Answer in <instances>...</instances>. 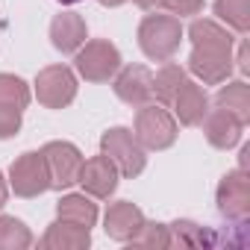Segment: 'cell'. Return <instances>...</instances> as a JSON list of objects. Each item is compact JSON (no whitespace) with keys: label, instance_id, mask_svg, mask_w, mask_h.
Returning a JSON list of instances; mask_svg holds the SVG:
<instances>
[{"label":"cell","instance_id":"cell-1","mask_svg":"<svg viewBox=\"0 0 250 250\" xmlns=\"http://www.w3.org/2000/svg\"><path fill=\"white\" fill-rule=\"evenodd\" d=\"M191 39V56H188V71L203 83V85H221L232 77V33L224 30L212 18H197L188 27Z\"/></svg>","mask_w":250,"mask_h":250},{"label":"cell","instance_id":"cell-2","mask_svg":"<svg viewBox=\"0 0 250 250\" xmlns=\"http://www.w3.org/2000/svg\"><path fill=\"white\" fill-rule=\"evenodd\" d=\"M183 42V24L177 15H147L139 24V47L153 62H168L180 50Z\"/></svg>","mask_w":250,"mask_h":250},{"label":"cell","instance_id":"cell-3","mask_svg":"<svg viewBox=\"0 0 250 250\" xmlns=\"http://www.w3.org/2000/svg\"><path fill=\"white\" fill-rule=\"evenodd\" d=\"M133 136L139 139V145L145 150H168L177 142L180 127H177V118L168 112V106H162V103H145L136 112V130H133Z\"/></svg>","mask_w":250,"mask_h":250},{"label":"cell","instance_id":"cell-4","mask_svg":"<svg viewBox=\"0 0 250 250\" xmlns=\"http://www.w3.org/2000/svg\"><path fill=\"white\" fill-rule=\"evenodd\" d=\"M100 153L106 159H112V165L118 168L121 177L136 180L145 168H147V153L139 145V139L133 136V130L127 127H112L100 136Z\"/></svg>","mask_w":250,"mask_h":250},{"label":"cell","instance_id":"cell-5","mask_svg":"<svg viewBox=\"0 0 250 250\" xmlns=\"http://www.w3.org/2000/svg\"><path fill=\"white\" fill-rule=\"evenodd\" d=\"M121 68V50L109 39H91L74 53V71L85 83H109Z\"/></svg>","mask_w":250,"mask_h":250},{"label":"cell","instance_id":"cell-6","mask_svg":"<svg viewBox=\"0 0 250 250\" xmlns=\"http://www.w3.org/2000/svg\"><path fill=\"white\" fill-rule=\"evenodd\" d=\"M36 100L44 106V109H65L74 103L77 97V71H71L68 65H47L36 74Z\"/></svg>","mask_w":250,"mask_h":250},{"label":"cell","instance_id":"cell-7","mask_svg":"<svg viewBox=\"0 0 250 250\" xmlns=\"http://www.w3.org/2000/svg\"><path fill=\"white\" fill-rule=\"evenodd\" d=\"M218 212L232 224H247L250 218V174L244 168L227 171L215 191Z\"/></svg>","mask_w":250,"mask_h":250},{"label":"cell","instance_id":"cell-8","mask_svg":"<svg viewBox=\"0 0 250 250\" xmlns=\"http://www.w3.org/2000/svg\"><path fill=\"white\" fill-rule=\"evenodd\" d=\"M9 188L18 197H39L50 188V171L42 150H27L9 165Z\"/></svg>","mask_w":250,"mask_h":250},{"label":"cell","instance_id":"cell-9","mask_svg":"<svg viewBox=\"0 0 250 250\" xmlns=\"http://www.w3.org/2000/svg\"><path fill=\"white\" fill-rule=\"evenodd\" d=\"M42 156L47 162L50 171V188H71L80 180V168H83V153L74 142H47L42 147Z\"/></svg>","mask_w":250,"mask_h":250},{"label":"cell","instance_id":"cell-10","mask_svg":"<svg viewBox=\"0 0 250 250\" xmlns=\"http://www.w3.org/2000/svg\"><path fill=\"white\" fill-rule=\"evenodd\" d=\"M112 88L121 103L139 109L153 100V74L145 65H121L112 77Z\"/></svg>","mask_w":250,"mask_h":250},{"label":"cell","instance_id":"cell-11","mask_svg":"<svg viewBox=\"0 0 250 250\" xmlns=\"http://www.w3.org/2000/svg\"><path fill=\"white\" fill-rule=\"evenodd\" d=\"M118 180H121V174H118V168L112 165V159H106V156L100 153V156H91V159L83 162L77 183L83 186V191H85L88 197L109 200V197L115 194V188H118Z\"/></svg>","mask_w":250,"mask_h":250},{"label":"cell","instance_id":"cell-12","mask_svg":"<svg viewBox=\"0 0 250 250\" xmlns=\"http://www.w3.org/2000/svg\"><path fill=\"white\" fill-rule=\"evenodd\" d=\"M171 106H174V115H177V121L183 124V127H200V121L206 118V112L212 106V97L206 94V88L200 83H194V80L186 77L180 83Z\"/></svg>","mask_w":250,"mask_h":250},{"label":"cell","instance_id":"cell-13","mask_svg":"<svg viewBox=\"0 0 250 250\" xmlns=\"http://www.w3.org/2000/svg\"><path fill=\"white\" fill-rule=\"evenodd\" d=\"M145 224V212L130 203V200H115L109 203L106 215H103V229L112 241H121V244H130V238L139 232V227Z\"/></svg>","mask_w":250,"mask_h":250},{"label":"cell","instance_id":"cell-14","mask_svg":"<svg viewBox=\"0 0 250 250\" xmlns=\"http://www.w3.org/2000/svg\"><path fill=\"white\" fill-rule=\"evenodd\" d=\"M200 124H203L206 142H209L215 150H232V147L241 142V133H244V124H241L235 115H229V112H224V109H218V106L209 109Z\"/></svg>","mask_w":250,"mask_h":250},{"label":"cell","instance_id":"cell-15","mask_svg":"<svg viewBox=\"0 0 250 250\" xmlns=\"http://www.w3.org/2000/svg\"><path fill=\"white\" fill-rule=\"evenodd\" d=\"M88 39L85 18L77 12H62L50 21V44L59 53H77Z\"/></svg>","mask_w":250,"mask_h":250},{"label":"cell","instance_id":"cell-16","mask_svg":"<svg viewBox=\"0 0 250 250\" xmlns=\"http://www.w3.org/2000/svg\"><path fill=\"white\" fill-rule=\"evenodd\" d=\"M88 244H91V229L77 227L62 218L53 221L39 241V247H44V250H85Z\"/></svg>","mask_w":250,"mask_h":250},{"label":"cell","instance_id":"cell-17","mask_svg":"<svg viewBox=\"0 0 250 250\" xmlns=\"http://www.w3.org/2000/svg\"><path fill=\"white\" fill-rule=\"evenodd\" d=\"M56 215L62 218V221H71V224H77V227H85V229H91L94 224H97V203L83 191V194H62L59 197V203H56Z\"/></svg>","mask_w":250,"mask_h":250},{"label":"cell","instance_id":"cell-18","mask_svg":"<svg viewBox=\"0 0 250 250\" xmlns=\"http://www.w3.org/2000/svg\"><path fill=\"white\" fill-rule=\"evenodd\" d=\"M212 103L229 115H235L241 124L250 121V85L244 80H232V83H224L218 88V94L212 97Z\"/></svg>","mask_w":250,"mask_h":250},{"label":"cell","instance_id":"cell-19","mask_svg":"<svg viewBox=\"0 0 250 250\" xmlns=\"http://www.w3.org/2000/svg\"><path fill=\"white\" fill-rule=\"evenodd\" d=\"M168 232H171V247H209V244L218 241L206 227H200L194 221H186V218L168 224Z\"/></svg>","mask_w":250,"mask_h":250},{"label":"cell","instance_id":"cell-20","mask_svg":"<svg viewBox=\"0 0 250 250\" xmlns=\"http://www.w3.org/2000/svg\"><path fill=\"white\" fill-rule=\"evenodd\" d=\"M183 80H186V68L177 65V62H165L153 74V97H156V103L171 106V100H174V94H177Z\"/></svg>","mask_w":250,"mask_h":250},{"label":"cell","instance_id":"cell-21","mask_svg":"<svg viewBox=\"0 0 250 250\" xmlns=\"http://www.w3.org/2000/svg\"><path fill=\"white\" fill-rule=\"evenodd\" d=\"M33 247L30 227L15 215H0V250H27Z\"/></svg>","mask_w":250,"mask_h":250},{"label":"cell","instance_id":"cell-22","mask_svg":"<svg viewBox=\"0 0 250 250\" xmlns=\"http://www.w3.org/2000/svg\"><path fill=\"white\" fill-rule=\"evenodd\" d=\"M215 15L232 33L244 36L250 30V0H215Z\"/></svg>","mask_w":250,"mask_h":250},{"label":"cell","instance_id":"cell-23","mask_svg":"<svg viewBox=\"0 0 250 250\" xmlns=\"http://www.w3.org/2000/svg\"><path fill=\"white\" fill-rule=\"evenodd\" d=\"M33 100V91L30 85L15 77V74H0V106H15V109H27Z\"/></svg>","mask_w":250,"mask_h":250},{"label":"cell","instance_id":"cell-24","mask_svg":"<svg viewBox=\"0 0 250 250\" xmlns=\"http://www.w3.org/2000/svg\"><path fill=\"white\" fill-rule=\"evenodd\" d=\"M133 247H145V250H165L171 247V232L168 224H156V221H145L139 227V232L130 238Z\"/></svg>","mask_w":250,"mask_h":250},{"label":"cell","instance_id":"cell-25","mask_svg":"<svg viewBox=\"0 0 250 250\" xmlns=\"http://www.w3.org/2000/svg\"><path fill=\"white\" fill-rule=\"evenodd\" d=\"M21 109L15 106H0V142H6V139H15L21 133Z\"/></svg>","mask_w":250,"mask_h":250},{"label":"cell","instance_id":"cell-26","mask_svg":"<svg viewBox=\"0 0 250 250\" xmlns=\"http://www.w3.org/2000/svg\"><path fill=\"white\" fill-rule=\"evenodd\" d=\"M165 9L177 18H188L203 9V0H165Z\"/></svg>","mask_w":250,"mask_h":250},{"label":"cell","instance_id":"cell-27","mask_svg":"<svg viewBox=\"0 0 250 250\" xmlns=\"http://www.w3.org/2000/svg\"><path fill=\"white\" fill-rule=\"evenodd\" d=\"M232 65L238 68V74H241V77H247V74H250V47H247V39H241V42H238V56L232 59Z\"/></svg>","mask_w":250,"mask_h":250},{"label":"cell","instance_id":"cell-28","mask_svg":"<svg viewBox=\"0 0 250 250\" xmlns=\"http://www.w3.org/2000/svg\"><path fill=\"white\" fill-rule=\"evenodd\" d=\"M133 3L145 12H156V9H165V0H133Z\"/></svg>","mask_w":250,"mask_h":250},{"label":"cell","instance_id":"cell-29","mask_svg":"<svg viewBox=\"0 0 250 250\" xmlns=\"http://www.w3.org/2000/svg\"><path fill=\"white\" fill-rule=\"evenodd\" d=\"M6 200H9V183H6L3 171H0V209L6 206Z\"/></svg>","mask_w":250,"mask_h":250},{"label":"cell","instance_id":"cell-30","mask_svg":"<svg viewBox=\"0 0 250 250\" xmlns=\"http://www.w3.org/2000/svg\"><path fill=\"white\" fill-rule=\"evenodd\" d=\"M247 165H250V145H244V147H241V153H238V168H244V171H247Z\"/></svg>","mask_w":250,"mask_h":250},{"label":"cell","instance_id":"cell-31","mask_svg":"<svg viewBox=\"0 0 250 250\" xmlns=\"http://www.w3.org/2000/svg\"><path fill=\"white\" fill-rule=\"evenodd\" d=\"M100 6H121V3H127V0H97Z\"/></svg>","mask_w":250,"mask_h":250},{"label":"cell","instance_id":"cell-32","mask_svg":"<svg viewBox=\"0 0 250 250\" xmlns=\"http://www.w3.org/2000/svg\"><path fill=\"white\" fill-rule=\"evenodd\" d=\"M62 6H74V3H83V0H59Z\"/></svg>","mask_w":250,"mask_h":250}]
</instances>
